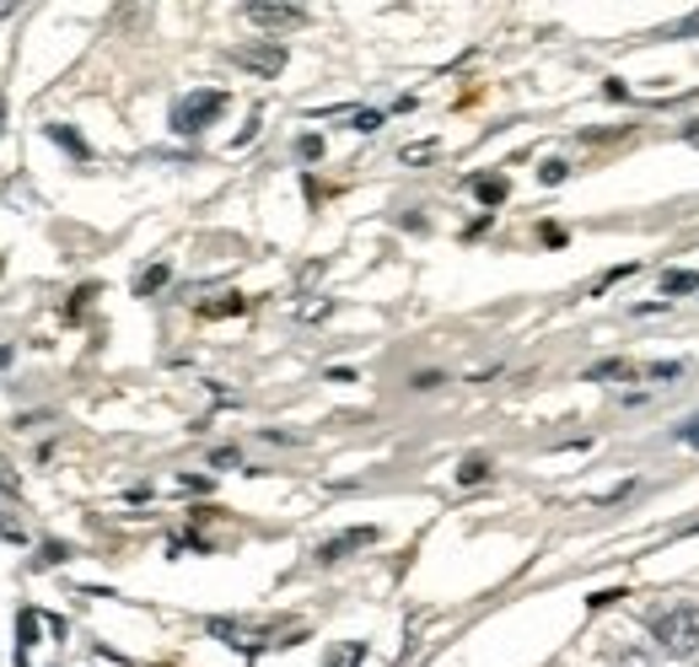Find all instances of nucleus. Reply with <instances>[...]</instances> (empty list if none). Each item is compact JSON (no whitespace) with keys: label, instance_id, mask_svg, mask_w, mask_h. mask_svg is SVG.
<instances>
[{"label":"nucleus","instance_id":"f257e3e1","mask_svg":"<svg viewBox=\"0 0 699 667\" xmlns=\"http://www.w3.org/2000/svg\"><path fill=\"white\" fill-rule=\"evenodd\" d=\"M205 635H215L221 646L232 652H269V646H296L302 641V624L291 619H205Z\"/></svg>","mask_w":699,"mask_h":667},{"label":"nucleus","instance_id":"f03ea898","mask_svg":"<svg viewBox=\"0 0 699 667\" xmlns=\"http://www.w3.org/2000/svg\"><path fill=\"white\" fill-rule=\"evenodd\" d=\"M645 630H651V641H656L667 657H699V602L695 598L651 608V613H645Z\"/></svg>","mask_w":699,"mask_h":667},{"label":"nucleus","instance_id":"7ed1b4c3","mask_svg":"<svg viewBox=\"0 0 699 667\" xmlns=\"http://www.w3.org/2000/svg\"><path fill=\"white\" fill-rule=\"evenodd\" d=\"M221 114H226V92L205 86V92H189V97L173 103V130L178 134H205Z\"/></svg>","mask_w":699,"mask_h":667},{"label":"nucleus","instance_id":"20e7f679","mask_svg":"<svg viewBox=\"0 0 699 667\" xmlns=\"http://www.w3.org/2000/svg\"><path fill=\"white\" fill-rule=\"evenodd\" d=\"M232 66L254 70V75H280V70H286V49H280L275 38H264V44H237V49H232Z\"/></svg>","mask_w":699,"mask_h":667},{"label":"nucleus","instance_id":"39448f33","mask_svg":"<svg viewBox=\"0 0 699 667\" xmlns=\"http://www.w3.org/2000/svg\"><path fill=\"white\" fill-rule=\"evenodd\" d=\"M377 538H382L377 528H345V534L323 538V543H318V565H339V560H350L356 549H372Z\"/></svg>","mask_w":699,"mask_h":667},{"label":"nucleus","instance_id":"423d86ee","mask_svg":"<svg viewBox=\"0 0 699 667\" xmlns=\"http://www.w3.org/2000/svg\"><path fill=\"white\" fill-rule=\"evenodd\" d=\"M243 16L254 27H269V33H286V27H307L313 22L307 5H243Z\"/></svg>","mask_w":699,"mask_h":667},{"label":"nucleus","instance_id":"0eeeda50","mask_svg":"<svg viewBox=\"0 0 699 667\" xmlns=\"http://www.w3.org/2000/svg\"><path fill=\"white\" fill-rule=\"evenodd\" d=\"M468 189H474V200L485 204V210L506 204V195H511V184L501 178V173H479V178H468Z\"/></svg>","mask_w":699,"mask_h":667},{"label":"nucleus","instance_id":"6e6552de","mask_svg":"<svg viewBox=\"0 0 699 667\" xmlns=\"http://www.w3.org/2000/svg\"><path fill=\"white\" fill-rule=\"evenodd\" d=\"M44 619H49V613H38V608H22V613H16V667H27V652L38 646L33 635H38Z\"/></svg>","mask_w":699,"mask_h":667},{"label":"nucleus","instance_id":"1a4fd4ad","mask_svg":"<svg viewBox=\"0 0 699 667\" xmlns=\"http://www.w3.org/2000/svg\"><path fill=\"white\" fill-rule=\"evenodd\" d=\"M614 377H630L636 383L640 366H630V361H597V366H586V383H614Z\"/></svg>","mask_w":699,"mask_h":667},{"label":"nucleus","instance_id":"9d476101","mask_svg":"<svg viewBox=\"0 0 699 667\" xmlns=\"http://www.w3.org/2000/svg\"><path fill=\"white\" fill-rule=\"evenodd\" d=\"M689 291H699L695 269H667V274H662V296H689Z\"/></svg>","mask_w":699,"mask_h":667},{"label":"nucleus","instance_id":"9b49d317","mask_svg":"<svg viewBox=\"0 0 699 667\" xmlns=\"http://www.w3.org/2000/svg\"><path fill=\"white\" fill-rule=\"evenodd\" d=\"M167 274H173V269H167V265H151V269H140V274H135V296H156V291L167 285Z\"/></svg>","mask_w":699,"mask_h":667},{"label":"nucleus","instance_id":"f8f14e48","mask_svg":"<svg viewBox=\"0 0 699 667\" xmlns=\"http://www.w3.org/2000/svg\"><path fill=\"white\" fill-rule=\"evenodd\" d=\"M49 140H55V145H65V151H70L75 162H86V156H92V151H86V140L70 130V125H49Z\"/></svg>","mask_w":699,"mask_h":667},{"label":"nucleus","instance_id":"ddd939ff","mask_svg":"<svg viewBox=\"0 0 699 667\" xmlns=\"http://www.w3.org/2000/svg\"><path fill=\"white\" fill-rule=\"evenodd\" d=\"M485 479H490V458H468L457 468V484H485Z\"/></svg>","mask_w":699,"mask_h":667},{"label":"nucleus","instance_id":"4468645a","mask_svg":"<svg viewBox=\"0 0 699 667\" xmlns=\"http://www.w3.org/2000/svg\"><path fill=\"white\" fill-rule=\"evenodd\" d=\"M243 307H248L243 296H226V302H205L199 313H205V318H226V313H243Z\"/></svg>","mask_w":699,"mask_h":667},{"label":"nucleus","instance_id":"2eb2a0df","mask_svg":"<svg viewBox=\"0 0 699 667\" xmlns=\"http://www.w3.org/2000/svg\"><path fill=\"white\" fill-rule=\"evenodd\" d=\"M382 125V114L377 108H356V114H350V130H361V134H372Z\"/></svg>","mask_w":699,"mask_h":667},{"label":"nucleus","instance_id":"dca6fc26","mask_svg":"<svg viewBox=\"0 0 699 667\" xmlns=\"http://www.w3.org/2000/svg\"><path fill=\"white\" fill-rule=\"evenodd\" d=\"M356 663H361V641H345V646L328 657V667H356Z\"/></svg>","mask_w":699,"mask_h":667},{"label":"nucleus","instance_id":"f3484780","mask_svg":"<svg viewBox=\"0 0 699 667\" xmlns=\"http://www.w3.org/2000/svg\"><path fill=\"white\" fill-rule=\"evenodd\" d=\"M296 156H302V162H318V156H323V140H318V134H302V140H296Z\"/></svg>","mask_w":699,"mask_h":667},{"label":"nucleus","instance_id":"a211bd4d","mask_svg":"<svg viewBox=\"0 0 699 667\" xmlns=\"http://www.w3.org/2000/svg\"><path fill=\"white\" fill-rule=\"evenodd\" d=\"M538 178H544V184H566V178H571V167H566V162H544V167H538Z\"/></svg>","mask_w":699,"mask_h":667},{"label":"nucleus","instance_id":"6ab92c4d","mask_svg":"<svg viewBox=\"0 0 699 667\" xmlns=\"http://www.w3.org/2000/svg\"><path fill=\"white\" fill-rule=\"evenodd\" d=\"M673 436H678V447H695V453H699V414L689 420V425H678Z\"/></svg>","mask_w":699,"mask_h":667},{"label":"nucleus","instance_id":"aec40b11","mask_svg":"<svg viewBox=\"0 0 699 667\" xmlns=\"http://www.w3.org/2000/svg\"><path fill=\"white\" fill-rule=\"evenodd\" d=\"M614 667H662V663H651L645 652H619V657H614Z\"/></svg>","mask_w":699,"mask_h":667},{"label":"nucleus","instance_id":"412c9836","mask_svg":"<svg viewBox=\"0 0 699 667\" xmlns=\"http://www.w3.org/2000/svg\"><path fill=\"white\" fill-rule=\"evenodd\" d=\"M60 560H70V549H65V543H44V554H38V565H60Z\"/></svg>","mask_w":699,"mask_h":667},{"label":"nucleus","instance_id":"4be33fe9","mask_svg":"<svg viewBox=\"0 0 699 667\" xmlns=\"http://www.w3.org/2000/svg\"><path fill=\"white\" fill-rule=\"evenodd\" d=\"M210 464H215V468H237V464H243V458H237L232 447H221V453H210Z\"/></svg>","mask_w":699,"mask_h":667},{"label":"nucleus","instance_id":"5701e85b","mask_svg":"<svg viewBox=\"0 0 699 667\" xmlns=\"http://www.w3.org/2000/svg\"><path fill=\"white\" fill-rule=\"evenodd\" d=\"M426 156H436V145H431V140H426V145H409V151H404V162H426Z\"/></svg>","mask_w":699,"mask_h":667},{"label":"nucleus","instance_id":"b1692460","mask_svg":"<svg viewBox=\"0 0 699 667\" xmlns=\"http://www.w3.org/2000/svg\"><path fill=\"white\" fill-rule=\"evenodd\" d=\"M544 243L549 248H566V226H544Z\"/></svg>","mask_w":699,"mask_h":667},{"label":"nucleus","instance_id":"393cba45","mask_svg":"<svg viewBox=\"0 0 699 667\" xmlns=\"http://www.w3.org/2000/svg\"><path fill=\"white\" fill-rule=\"evenodd\" d=\"M436 383H442V372H420V377H415V388H420V394H431Z\"/></svg>","mask_w":699,"mask_h":667},{"label":"nucleus","instance_id":"a878e982","mask_svg":"<svg viewBox=\"0 0 699 667\" xmlns=\"http://www.w3.org/2000/svg\"><path fill=\"white\" fill-rule=\"evenodd\" d=\"M684 140H689V145H699V119L689 125V130H684Z\"/></svg>","mask_w":699,"mask_h":667},{"label":"nucleus","instance_id":"bb28decb","mask_svg":"<svg viewBox=\"0 0 699 667\" xmlns=\"http://www.w3.org/2000/svg\"><path fill=\"white\" fill-rule=\"evenodd\" d=\"M5 361H11V344H0V366H5Z\"/></svg>","mask_w":699,"mask_h":667},{"label":"nucleus","instance_id":"cd10ccee","mask_svg":"<svg viewBox=\"0 0 699 667\" xmlns=\"http://www.w3.org/2000/svg\"><path fill=\"white\" fill-rule=\"evenodd\" d=\"M0 269H5V259H0Z\"/></svg>","mask_w":699,"mask_h":667}]
</instances>
